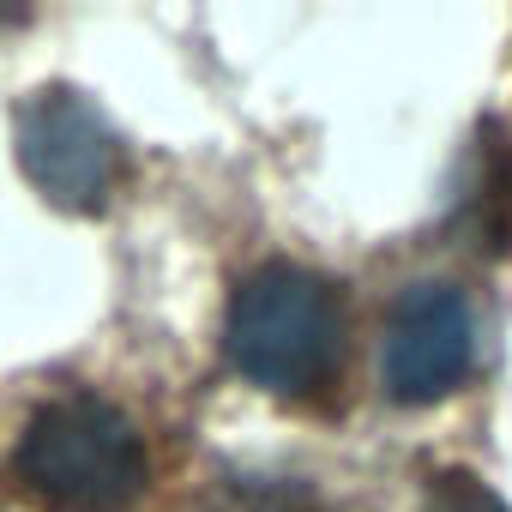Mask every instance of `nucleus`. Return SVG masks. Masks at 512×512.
<instances>
[{
  "instance_id": "obj_1",
  "label": "nucleus",
  "mask_w": 512,
  "mask_h": 512,
  "mask_svg": "<svg viewBox=\"0 0 512 512\" xmlns=\"http://www.w3.org/2000/svg\"><path fill=\"white\" fill-rule=\"evenodd\" d=\"M350 314L344 296L302 266H260L223 314V350L241 380L278 398H308L344 368Z\"/></svg>"
},
{
  "instance_id": "obj_2",
  "label": "nucleus",
  "mask_w": 512,
  "mask_h": 512,
  "mask_svg": "<svg viewBox=\"0 0 512 512\" xmlns=\"http://www.w3.org/2000/svg\"><path fill=\"white\" fill-rule=\"evenodd\" d=\"M19 482L49 506V512H133L145 482H151V458L139 428L91 398H49L19 440Z\"/></svg>"
},
{
  "instance_id": "obj_3",
  "label": "nucleus",
  "mask_w": 512,
  "mask_h": 512,
  "mask_svg": "<svg viewBox=\"0 0 512 512\" xmlns=\"http://www.w3.org/2000/svg\"><path fill=\"white\" fill-rule=\"evenodd\" d=\"M19 169L61 211H103L121 181V139L103 109L73 85H43L13 115Z\"/></svg>"
},
{
  "instance_id": "obj_4",
  "label": "nucleus",
  "mask_w": 512,
  "mask_h": 512,
  "mask_svg": "<svg viewBox=\"0 0 512 512\" xmlns=\"http://www.w3.org/2000/svg\"><path fill=\"white\" fill-rule=\"evenodd\" d=\"M476 314L458 284H416L398 296L380 344V380L398 404H440L470 380Z\"/></svg>"
},
{
  "instance_id": "obj_5",
  "label": "nucleus",
  "mask_w": 512,
  "mask_h": 512,
  "mask_svg": "<svg viewBox=\"0 0 512 512\" xmlns=\"http://www.w3.org/2000/svg\"><path fill=\"white\" fill-rule=\"evenodd\" d=\"M422 512H506V500H500L482 476H470V470H446V476L428 482Z\"/></svg>"
},
{
  "instance_id": "obj_6",
  "label": "nucleus",
  "mask_w": 512,
  "mask_h": 512,
  "mask_svg": "<svg viewBox=\"0 0 512 512\" xmlns=\"http://www.w3.org/2000/svg\"><path fill=\"white\" fill-rule=\"evenodd\" d=\"M217 512H326L314 494H302V488H241V494H229Z\"/></svg>"
}]
</instances>
